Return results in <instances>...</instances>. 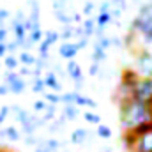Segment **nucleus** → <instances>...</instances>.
<instances>
[{"instance_id": "nucleus-34", "label": "nucleus", "mask_w": 152, "mask_h": 152, "mask_svg": "<svg viewBox=\"0 0 152 152\" xmlns=\"http://www.w3.org/2000/svg\"><path fill=\"white\" fill-rule=\"evenodd\" d=\"M42 41H46L50 46H53V44H57L60 39H58V32L57 30H48V32H44V36H42Z\"/></svg>"}, {"instance_id": "nucleus-37", "label": "nucleus", "mask_w": 152, "mask_h": 152, "mask_svg": "<svg viewBox=\"0 0 152 152\" xmlns=\"http://www.w3.org/2000/svg\"><path fill=\"white\" fill-rule=\"evenodd\" d=\"M94 11H96V4H94L92 0H88V2H85V4H83V9H81V14H85L87 18H90Z\"/></svg>"}, {"instance_id": "nucleus-39", "label": "nucleus", "mask_w": 152, "mask_h": 152, "mask_svg": "<svg viewBox=\"0 0 152 152\" xmlns=\"http://www.w3.org/2000/svg\"><path fill=\"white\" fill-rule=\"evenodd\" d=\"M110 4H112V7H115V9H118V11H127V2L126 0H108Z\"/></svg>"}, {"instance_id": "nucleus-30", "label": "nucleus", "mask_w": 152, "mask_h": 152, "mask_svg": "<svg viewBox=\"0 0 152 152\" xmlns=\"http://www.w3.org/2000/svg\"><path fill=\"white\" fill-rule=\"evenodd\" d=\"M96 136H97V138H103V140L112 138V129H110V126L99 124V126H97V129H96Z\"/></svg>"}, {"instance_id": "nucleus-2", "label": "nucleus", "mask_w": 152, "mask_h": 152, "mask_svg": "<svg viewBox=\"0 0 152 152\" xmlns=\"http://www.w3.org/2000/svg\"><path fill=\"white\" fill-rule=\"evenodd\" d=\"M131 34L138 32L145 44H152V2H142L138 14L131 20Z\"/></svg>"}, {"instance_id": "nucleus-40", "label": "nucleus", "mask_w": 152, "mask_h": 152, "mask_svg": "<svg viewBox=\"0 0 152 152\" xmlns=\"http://www.w3.org/2000/svg\"><path fill=\"white\" fill-rule=\"evenodd\" d=\"M21 140L25 142V145H28V147H36V145H37V143L41 142V140H42V138H37V136L34 134V136H23Z\"/></svg>"}, {"instance_id": "nucleus-47", "label": "nucleus", "mask_w": 152, "mask_h": 152, "mask_svg": "<svg viewBox=\"0 0 152 152\" xmlns=\"http://www.w3.org/2000/svg\"><path fill=\"white\" fill-rule=\"evenodd\" d=\"M18 69H20V71H18V75L21 76V78H25V76H32V69H30V67H25V66H20Z\"/></svg>"}, {"instance_id": "nucleus-11", "label": "nucleus", "mask_w": 152, "mask_h": 152, "mask_svg": "<svg viewBox=\"0 0 152 152\" xmlns=\"http://www.w3.org/2000/svg\"><path fill=\"white\" fill-rule=\"evenodd\" d=\"M11 30H12L14 41H16L18 44L27 39V30H25L23 23H20V21H16V20H11Z\"/></svg>"}, {"instance_id": "nucleus-12", "label": "nucleus", "mask_w": 152, "mask_h": 152, "mask_svg": "<svg viewBox=\"0 0 152 152\" xmlns=\"http://www.w3.org/2000/svg\"><path fill=\"white\" fill-rule=\"evenodd\" d=\"M4 138H5L7 142L16 143V142H20V140L23 138V134H21V131H20L16 126H5V127H4Z\"/></svg>"}, {"instance_id": "nucleus-38", "label": "nucleus", "mask_w": 152, "mask_h": 152, "mask_svg": "<svg viewBox=\"0 0 152 152\" xmlns=\"http://www.w3.org/2000/svg\"><path fill=\"white\" fill-rule=\"evenodd\" d=\"M5 50H7V55H14L16 57V53H18V50H20V44L12 39V41H7L5 42Z\"/></svg>"}, {"instance_id": "nucleus-43", "label": "nucleus", "mask_w": 152, "mask_h": 152, "mask_svg": "<svg viewBox=\"0 0 152 152\" xmlns=\"http://www.w3.org/2000/svg\"><path fill=\"white\" fill-rule=\"evenodd\" d=\"M11 18V12L5 7H0V27H5V20Z\"/></svg>"}, {"instance_id": "nucleus-9", "label": "nucleus", "mask_w": 152, "mask_h": 152, "mask_svg": "<svg viewBox=\"0 0 152 152\" xmlns=\"http://www.w3.org/2000/svg\"><path fill=\"white\" fill-rule=\"evenodd\" d=\"M78 53H80V50H78V46H76L75 41H71V42H62L60 48H58V55H60L62 58H66V60H75Z\"/></svg>"}, {"instance_id": "nucleus-19", "label": "nucleus", "mask_w": 152, "mask_h": 152, "mask_svg": "<svg viewBox=\"0 0 152 152\" xmlns=\"http://www.w3.org/2000/svg\"><path fill=\"white\" fill-rule=\"evenodd\" d=\"M18 62H20V66H25V67H34V64H36V57H34V53H30V51H20V57H18Z\"/></svg>"}, {"instance_id": "nucleus-17", "label": "nucleus", "mask_w": 152, "mask_h": 152, "mask_svg": "<svg viewBox=\"0 0 152 152\" xmlns=\"http://www.w3.org/2000/svg\"><path fill=\"white\" fill-rule=\"evenodd\" d=\"M81 28H83V37L90 41V37H94V30H96V21H94V18L90 16V18L83 20V21H81Z\"/></svg>"}, {"instance_id": "nucleus-27", "label": "nucleus", "mask_w": 152, "mask_h": 152, "mask_svg": "<svg viewBox=\"0 0 152 152\" xmlns=\"http://www.w3.org/2000/svg\"><path fill=\"white\" fill-rule=\"evenodd\" d=\"M32 92L34 94H44L46 92V87H44L41 76H32Z\"/></svg>"}, {"instance_id": "nucleus-57", "label": "nucleus", "mask_w": 152, "mask_h": 152, "mask_svg": "<svg viewBox=\"0 0 152 152\" xmlns=\"http://www.w3.org/2000/svg\"><path fill=\"white\" fill-rule=\"evenodd\" d=\"M145 2H152V0H145Z\"/></svg>"}, {"instance_id": "nucleus-29", "label": "nucleus", "mask_w": 152, "mask_h": 152, "mask_svg": "<svg viewBox=\"0 0 152 152\" xmlns=\"http://www.w3.org/2000/svg\"><path fill=\"white\" fill-rule=\"evenodd\" d=\"M42 36H44L42 28H34V30H30V32L27 34V39H28L32 44H39V42L42 41Z\"/></svg>"}, {"instance_id": "nucleus-15", "label": "nucleus", "mask_w": 152, "mask_h": 152, "mask_svg": "<svg viewBox=\"0 0 152 152\" xmlns=\"http://www.w3.org/2000/svg\"><path fill=\"white\" fill-rule=\"evenodd\" d=\"M129 133L133 134V138H138V136H143V134H147V133H152V120L138 124V126H136V127H133Z\"/></svg>"}, {"instance_id": "nucleus-58", "label": "nucleus", "mask_w": 152, "mask_h": 152, "mask_svg": "<svg viewBox=\"0 0 152 152\" xmlns=\"http://www.w3.org/2000/svg\"><path fill=\"white\" fill-rule=\"evenodd\" d=\"M0 149H2V143H0Z\"/></svg>"}, {"instance_id": "nucleus-7", "label": "nucleus", "mask_w": 152, "mask_h": 152, "mask_svg": "<svg viewBox=\"0 0 152 152\" xmlns=\"http://www.w3.org/2000/svg\"><path fill=\"white\" fill-rule=\"evenodd\" d=\"M133 152H152V133L134 138V143L131 147Z\"/></svg>"}, {"instance_id": "nucleus-5", "label": "nucleus", "mask_w": 152, "mask_h": 152, "mask_svg": "<svg viewBox=\"0 0 152 152\" xmlns=\"http://www.w3.org/2000/svg\"><path fill=\"white\" fill-rule=\"evenodd\" d=\"M140 76L136 75V71L133 69H124L122 76H120V83H118V101L126 99V97H131V90L136 83Z\"/></svg>"}, {"instance_id": "nucleus-13", "label": "nucleus", "mask_w": 152, "mask_h": 152, "mask_svg": "<svg viewBox=\"0 0 152 152\" xmlns=\"http://www.w3.org/2000/svg\"><path fill=\"white\" fill-rule=\"evenodd\" d=\"M60 115H64V118L69 122V120H76L81 115V112H80V108L76 104H66V106H62V113Z\"/></svg>"}, {"instance_id": "nucleus-42", "label": "nucleus", "mask_w": 152, "mask_h": 152, "mask_svg": "<svg viewBox=\"0 0 152 152\" xmlns=\"http://www.w3.org/2000/svg\"><path fill=\"white\" fill-rule=\"evenodd\" d=\"M110 9H112V4L108 2V0H103L101 4H99V7H97V14H104V12H110Z\"/></svg>"}, {"instance_id": "nucleus-35", "label": "nucleus", "mask_w": 152, "mask_h": 152, "mask_svg": "<svg viewBox=\"0 0 152 152\" xmlns=\"http://www.w3.org/2000/svg\"><path fill=\"white\" fill-rule=\"evenodd\" d=\"M18 78H21V76L18 75V71H5V73H4V85L9 87V85L14 83Z\"/></svg>"}, {"instance_id": "nucleus-46", "label": "nucleus", "mask_w": 152, "mask_h": 152, "mask_svg": "<svg viewBox=\"0 0 152 152\" xmlns=\"http://www.w3.org/2000/svg\"><path fill=\"white\" fill-rule=\"evenodd\" d=\"M7 41H9V28L0 27V42H7Z\"/></svg>"}, {"instance_id": "nucleus-20", "label": "nucleus", "mask_w": 152, "mask_h": 152, "mask_svg": "<svg viewBox=\"0 0 152 152\" xmlns=\"http://www.w3.org/2000/svg\"><path fill=\"white\" fill-rule=\"evenodd\" d=\"M90 58H92V64L101 66L103 62H106L108 55H106V51H103V50H99V48H92V51H90Z\"/></svg>"}, {"instance_id": "nucleus-54", "label": "nucleus", "mask_w": 152, "mask_h": 152, "mask_svg": "<svg viewBox=\"0 0 152 152\" xmlns=\"http://www.w3.org/2000/svg\"><path fill=\"white\" fill-rule=\"evenodd\" d=\"M7 55V50H5V42H0V58H4Z\"/></svg>"}, {"instance_id": "nucleus-4", "label": "nucleus", "mask_w": 152, "mask_h": 152, "mask_svg": "<svg viewBox=\"0 0 152 152\" xmlns=\"http://www.w3.org/2000/svg\"><path fill=\"white\" fill-rule=\"evenodd\" d=\"M136 75L142 78H152V51H149L147 48H142L136 55Z\"/></svg>"}, {"instance_id": "nucleus-31", "label": "nucleus", "mask_w": 152, "mask_h": 152, "mask_svg": "<svg viewBox=\"0 0 152 152\" xmlns=\"http://www.w3.org/2000/svg\"><path fill=\"white\" fill-rule=\"evenodd\" d=\"M76 94H78V92H75V90H69V92H62V94H60V103H62L64 106H66V104H75Z\"/></svg>"}, {"instance_id": "nucleus-41", "label": "nucleus", "mask_w": 152, "mask_h": 152, "mask_svg": "<svg viewBox=\"0 0 152 152\" xmlns=\"http://www.w3.org/2000/svg\"><path fill=\"white\" fill-rule=\"evenodd\" d=\"M69 0H53V11H66Z\"/></svg>"}, {"instance_id": "nucleus-48", "label": "nucleus", "mask_w": 152, "mask_h": 152, "mask_svg": "<svg viewBox=\"0 0 152 152\" xmlns=\"http://www.w3.org/2000/svg\"><path fill=\"white\" fill-rule=\"evenodd\" d=\"M99 71H101V66H97V64H90L88 66V75L90 76H97Z\"/></svg>"}, {"instance_id": "nucleus-14", "label": "nucleus", "mask_w": 152, "mask_h": 152, "mask_svg": "<svg viewBox=\"0 0 152 152\" xmlns=\"http://www.w3.org/2000/svg\"><path fill=\"white\" fill-rule=\"evenodd\" d=\"M9 94H14V96H21L25 90H27V80L25 78H18L14 83H11L9 87Z\"/></svg>"}, {"instance_id": "nucleus-22", "label": "nucleus", "mask_w": 152, "mask_h": 152, "mask_svg": "<svg viewBox=\"0 0 152 152\" xmlns=\"http://www.w3.org/2000/svg\"><path fill=\"white\" fill-rule=\"evenodd\" d=\"M53 14H55L57 21H58L62 27H71V25H73V23H71V14H69L67 11H53Z\"/></svg>"}, {"instance_id": "nucleus-16", "label": "nucleus", "mask_w": 152, "mask_h": 152, "mask_svg": "<svg viewBox=\"0 0 152 152\" xmlns=\"http://www.w3.org/2000/svg\"><path fill=\"white\" fill-rule=\"evenodd\" d=\"M75 104L78 106V108H80V106H85V108H90V110H96V108H97V103H96L94 99H90V97L83 96L81 92H78V94H76Z\"/></svg>"}, {"instance_id": "nucleus-21", "label": "nucleus", "mask_w": 152, "mask_h": 152, "mask_svg": "<svg viewBox=\"0 0 152 152\" xmlns=\"http://www.w3.org/2000/svg\"><path fill=\"white\" fill-rule=\"evenodd\" d=\"M42 113H44V115H42L41 118H42V120H44V124L48 126L50 122H53V120L57 118V106H55V104H46V110H44Z\"/></svg>"}, {"instance_id": "nucleus-32", "label": "nucleus", "mask_w": 152, "mask_h": 152, "mask_svg": "<svg viewBox=\"0 0 152 152\" xmlns=\"http://www.w3.org/2000/svg\"><path fill=\"white\" fill-rule=\"evenodd\" d=\"M94 48H99V50H103V51L110 50V48H112V44H110V36H103V37L96 39V41H94Z\"/></svg>"}, {"instance_id": "nucleus-6", "label": "nucleus", "mask_w": 152, "mask_h": 152, "mask_svg": "<svg viewBox=\"0 0 152 152\" xmlns=\"http://www.w3.org/2000/svg\"><path fill=\"white\" fill-rule=\"evenodd\" d=\"M64 71H66V75L73 80V83H75V92H80V90L83 88V85H85V76H83V71H81L80 64H78L76 60H67Z\"/></svg>"}, {"instance_id": "nucleus-45", "label": "nucleus", "mask_w": 152, "mask_h": 152, "mask_svg": "<svg viewBox=\"0 0 152 152\" xmlns=\"http://www.w3.org/2000/svg\"><path fill=\"white\" fill-rule=\"evenodd\" d=\"M46 104H48V103H44L42 99H37V101H34V106H32V108H34V112L41 113V112L46 110Z\"/></svg>"}, {"instance_id": "nucleus-8", "label": "nucleus", "mask_w": 152, "mask_h": 152, "mask_svg": "<svg viewBox=\"0 0 152 152\" xmlns=\"http://www.w3.org/2000/svg\"><path fill=\"white\" fill-rule=\"evenodd\" d=\"M41 78H42V83H44V87H46L50 92L60 94V90H62V83L58 81V78L53 75L51 71H46V73L41 76Z\"/></svg>"}, {"instance_id": "nucleus-18", "label": "nucleus", "mask_w": 152, "mask_h": 152, "mask_svg": "<svg viewBox=\"0 0 152 152\" xmlns=\"http://www.w3.org/2000/svg\"><path fill=\"white\" fill-rule=\"evenodd\" d=\"M28 7H30V14L28 18L41 25V5H39V0H28Z\"/></svg>"}, {"instance_id": "nucleus-24", "label": "nucleus", "mask_w": 152, "mask_h": 152, "mask_svg": "<svg viewBox=\"0 0 152 152\" xmlns=\"http://www.w3.org/2000/svg\"><path fill=\"white\" fill-rule=\"evenodd\" d=\"M94 21H96V27H99V28H106L108 25H112V16H110V12L97 14V16L94 18Z\"/></svg>"}, {"instance_id": "nucleus-10", "label": "nucleus", "mask_w": 152, "mask_h": 152, "mask_svg": "<svg viewBox=\"0 0 152 152\" xmlns=\"http://www.w3.org/2000/svg\"><path fill=\"white\" fill-rule=\"evenodd\" d=\"M92 133L90 131H87L85 127H76L75 131L71 133V143H75V145H81V143H85L87 140H92Z\"/></svg>"}, {"instance_id": "nucleus-36", "label": "nucleus", "mask_w": 152, "mask_h": 152, "mask_svg": "<svg viewBox=\"0 0 152 152\" xmlns=\"http://www.w3.org/2000/svg\"><path fill=\"white\" fill-rule=\"evenodd\" d=\"M83 118H85V122L94 124V126H99V124H101V117L97 113H94V112H85V113H83Z\"/></svg>"}, {"instance_id": "nucleus-23", "label": "nucleus", "mask_w": 152, "mask_h": 152, "mask_svg": "<svg viewBox=\"0 0 152 152\" xmlns=\"http://www.w3.org/2000/svg\"><path fill=\"white\" fill-rule=\"evenodd\" d=\"M30 117H32V112H28V110H25V108H20L16 113H14V120L20 124V127L23 126V124H27L28 120H30Z\"/></svg>"}, {"instance_id": "nucleus-26", "label": "nucleus", "mask_w": 152, "mask_h": 152, "mask_svg": "<svg viewBox=\"0 0 152 152\" xmlns=\"http://www.w3.org/2000/svg\"><path fill=\"white\" fill-rule=\"evenodd\" d=\"M44 143H46V147L50 149V152L64 151V149H62V147H64V142H60L58 138H46V140H44Z\"/></svg>"}, {"instance_id": "nucleus-56", "label": "nucleus", "mask_w": 152, "mask_h": 152, "mask_svg": "<svg viewBox=\"0 0 152 152\" xmlns=\"http://www.w3.org/2000/svg\"><path fill=\"white\" fill-rule=\"evenodd\" d=\"M58 152H67V151H58Z\"/></svg>"}, {"instance_id": "nucleus-49", "label": "nucleus", "mask_w": 152, "mask_h": 152, "mask_svg": "<svg viewBox=\"0 0 152 152\" xmlns=\"http://www.w3.org/2000/svg\"><path fill=\"white\" fill-rule=\"evenodd\" d=\"M34 152H50V149L46 147V143H44V140H41L37 145L34 147Z\"/></svg>"}, {"instance_id": "nucleus-3", "label": "nucleus", "mask_w": 152, "mask_h": 152, "mask_svg": "<svg viewBox=\"0 0 152 152\" xmlns=\"http://www.w3.org/2000/svg\"><path fill=\"white\" fill-rule=\"evenodd\" d=\"M131 97L147 104V106H152V78H138L133 90H131Z\"/></svg>"}, {"instance_id": "nucleus-50", "label": "nucleus", "mask_w": 152, "mask_h": 152, "mask_svg": "<svg viewBox=\"0 0 152 152\" xmlns=\"http://www.w3.org/2000/svg\"><path fill=\"white\" fill-rule=\"evenodd\" d=\"M76 42V46H78V50L81 51V50H85L87 46H88V39H85V37H81V39H78V41H75Z\"/></svg>"}, {"instance_id": "nucleus-53", "label": "nucleus", "mask_w": 152, "mask_h": 152, "mask_svg": "<svg viewBox=\"0 0 152 152\" xmlns=\"http://www.w3.org/2000/svg\"><path fill=\"white\" fill-rule=\"evenodd\" d=\"M9 94V88L4 85V83H0V97H4V96H7Z\"/></svg>"}, {"instance_id": "nucleus-52", "label": "nucleus", "mask_w": 152, "mask_h": 152, "mask_svg": "<svg viewBox=\"0 0 152 152\" xmlns=\"http://www.w3.org/2000/svg\"><path fill=\"white\" fill-rule=\"evenodd\" d=\"M110 44H112V48H118V46H122V39L113 36V37H110Z\"/></svg>"}, {"instance_id": "nucleus-1", "label": "nucleus", "mask_w": 152, "mask_h": 152, "mask_svg": "<svg viewBox=\"0 0 152 152\" xmlns=\"http://www.w3.org/2000/svg\"><path fill=\"white\" fill-rule=\"evenodd\" d=\"M118 120L124 131H131L142 122L152 120V106H147L133 97L118 101Z\"/></svg>"}, {"instance_id": "nucleus-25", "label": "nucleus", "mask_w": 152, "mask_h": 152, "mask_svg": "<svg viewBox=\"0 0 152 152\" xmlns=\"http://www.w3.org/2000/svg\"><path fill=\"white\" fill-rule=\"evenodd\" d=\"M4 66H5V71H16V69L20 67L18 57H14V55H5V57H4Z\"/></svg>"}, {"instance_id": "nucleus-59", "label": "nucleus", "mask_w": 152, "mask_h": 152, "mask_svg": "<svg viewBox=\"0 0 152 152\" xmlns=\"http://www.w3.org/2000/svg\"><path fill=\"white\" fill-rule=\"evenodd\" d=\"M0 66H2V62H0Z\"/></svg>"}, {"instance_id": "nucleus-51", "label": "nucleus", "mask_w": 152, "mask_h": 152, "mask_svg": "<svg viewBox=\"0 0 152 152\" xmlns=\"http://www.w3.org/2000/svg\"><path fill=\"white\" fill-rule=\"evenodd\" d=\"M81 12H73L71 14V23H75V25H81Z\"/></svg>"}, {"instance_id": "nucleus-33", "label": "nucleus", "mask_w": 152, "mask_h": 152, "mask_svg": "<svg viewBox=\"0 0 152 152\" xmlns=\"http://www.w3.org/2000/svg\"><path fill=\"white\" fill-rule=\"evenodd\" d=\"M58 39L62 42H71L73 41V25L71 27H62V30L58 32Z\"/></svg>"}, {"instance_id": "nucleus-28", "label": "nucleus", "mask_w": 152, "mask_h": 152, "mask_svg": "<svg viewBox=\"0 0 152 152\" xmlns=\"http://www.w3.org/2000/svg\"><path fill=\"white\" fill-rule=\"evenodd\" d=\"M42 101L44 103H48V104H60V94H55V92H50V90H46L44 94H42Z\"/></svg>"}, {"instance_id": "nucleus-55", "label": "nucleus", "mask_w": 152, "mask_h": 152, "mask_svg": "<svg viewBox=\"0 0 152 152\" xmlns=\"http://www.w3.org/2000/svg\"><path fill=\"white\" fill-rule=\"evenodd\" d=\"M101 152H113V149H112V147H103Z\"/></svg>"}, {"instance_id": "nucleus-44", "label": "nucleus", "mask_w": 152, "mask_h": 152, "mask_svg": "<svg viewBox=\"0 0 152 152\" xmlns=\"http://www.w3.org/2000/svg\"><path fill=\"white\" fill-rule=\"evenodd\" d=\"M7 117H9V106L4 104V106H0V127L4 126V122H5Z\"/></svg>"}]
</instances>
